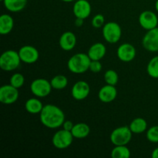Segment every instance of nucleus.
Here are the masks:
<instances>
[{
  "instance_id": "f257e3e1",
  "label": "nucleus",
  "mask_w": 158,
  "mask_h": 158,
  "mask_svg": "<svg viewBox=\"0 0 158 158\" xmlns=\"http://www.w3.org/2000/svg\"><path fill=\"white\" fill-rule=\"evenodd\" d=\"M42 124L49 129H56L63 126L65 120L63 111L57 106L47 104L43 106L40 114Z\"/></svg>"
},
{
  "instance_id": "f03ea898",
  "label": "nucleus",
  "mask_w": 158,
  "mask_h": 158,
  "mask_svg": "<svg viewBox=\"0 0 158 158\" xmlns=\"http://www.w3.org/2000/svg\"><path fill=\"white\" fill-rule=\"evenodd\" d=\"M91 60L88 54L80 52L76 53L69 58L67 67L71 73L75 74H82L89 69Z\"/></svg>"
},
{
  "instance_id": "7ed1b4c3",
  "label": "nucleus",
  "mask_w": 158,
  "mask_h": 158,
  "mask_svg": "<svg viewBox=\"0 0 158 158\" xmlns=\"http://www.w3.org/2000/svg\"><path fill=\"white\" fill-rule=\"evenodd\" d=\"M19 52L15 50H6L0 56V68L2 70L13 71L19 66L21 63Z\"/></svg>"
},
{
  "instance_id": "20e7f679",
  "label": "nucleus",
  "mask_w": 158,
  "mask_h": 158,
  "mask_svg": "<svg viewBox=\"0 0 158 158\" xmlns=\"http://www.w3.org/2000/svg\"><path fill=\"white\" fill-rule=\"evenodd\" d=\"M102 34L107 43L114 44L120 41L122 35V29L120 25L115 22L105 23L102 29Z\"/></svg>"
},
{
  "instance_id": "39448f33",
  "label": "nucleus",
  "mask_w": 158,
  "mask_h": 158,
  "mask_svg": "<svg viewBox=\"0 0 158 158\" xmlns=\"http://www.w3.org/2000/svg\"><path fill=\"white\" fill-rule=\"evenodd\" d=\"M132 131L129 127L123 126L116 128L110 134V141L115 146L127 145L132 138Z\"/></svg>"
},
{
  "instance_id": "423d86ee",
  "label": "nucleus",
  "mask_w": 158,
  "mask_h": 158,
  "mask_svg": "<svg viewBox=\"0 0 158 158\" xmlns=\"http://www.w3.org/2000/svg\"><path fill=\"white\" fill-rule=\"evenodd\" d=\"M51 83L43 78H38L34 80L30 85V90L32 94L36 97L43 98L49 95L52 91Z\"/></svg>"
},
{
  "instance_id": "0eeeda50",
  "label": "nucleus",
  "mask_w": 158,
  "mask_h": 158,
  "mask_svg": "<svg viewBox=\"0 0 158 158\" xmlns=\"http://www.w3.org/2000/svg\"><path fill=\"white\" fill-rule=\"evenodd\" d=\"M73 138L71 131L63 129L56 132L52 138V143L57 149H66L72 144Z\"/></svg>"
},
{
  "instance_id": "6e6552de",
  "label": "nucleus",
  "mask_w": 158,
  "mask_h": 158,
  "mask_svg": "<svg viewBox=\"0 0 158 158\" xmlns=\"http://www.w3.org/2000/svg\"><path fill=\"white\" fill-rule=\"evenodd\" d=\"M19 97L17 88L11 84L4 85L0 87V101L6 105H10L15 103Z\"/></svg>"
},
{
  "instance_id": "1a4fd4ad",
  "label": "nucleus",
  "mask_w": 158,
  "mask_h": 158,
  "mask_svg": "<svg viewBox=\"0 0 158 158\" xmlns=\"http://www.w3.org/2000/svg\"><path fill=\"white\" fill-rule=\"evenodd\" d=\"M19 55L21 61L23 63L32 64L38 61L39 57H40V52H39L38 49L34 46L26 45V46H23L20 48L19 50Z\"/></svg>"
},
{
  "instance_id": "9d476101",
  "label": "nucleus",
  "mask_w": 158,
  "mask_h": 158,
  "mask_svg": "<svg viewBox=\"0 0 158 158\" xmlns=\"http://www.w3.org/2000/svg\"><path fill=\"white\" fill-rule=\"evenodd\" d=\"M143 48L150 52H158V27L148 30L142 40Z\"/></svg>"
},
{
  "instance_id": "9b49d317",
  "label": "nucleus",
  "mask_w": 158,
  "mask_h": 158,
  "mask_svg": "<svg viewBox=\"0 0 158 158\" xmlns=\"http://www.w3.org/2000/svg\"><path fill=\"white\" fill-rule=\"evenodd\" d=\"M139 23L146 30L154 29L158 25L157 15L152 11H143L139 15Z\"/></svg>"
},
{
  "instance_id": "f8f14e48",
  "label": "nucleus",
  "mask_w": 158,
  "mask_h": 158,
  "mask_svg": "<svg viewBox=\"0 0 158 158\" xmlns=\"http://www.w3.org/2000/svg\"><path fill=\"white\" fill-rule=\"evenodd\" d=\"M117 55L120 61L129 63L134 60L137 55V51L132 44L123 43L117 49Z\"/></svg>"
},
{
  "instance_id": "ddd939ff",
  "label": "nucleus",
  "mask_w": 158,
  "mask_h": 158,
  "mask_svg": "<svg viewBox=\"0 0 158 158\" xmlns=\"http://www.w3.org/2000/svg\"><path fill=\"white\" fill-rule=\"evenodd\" d=\"M90 92V87L88 83L83 80L77 82L73 86L71 89V94L73 99L77 100H83L89 96Z\"/></svg>"
},
{
  "instance_id": "4468645a",
  "label": "nucleus",
  "mask_w": 158,
  "mask_h": 158,
  "mask_svg": "<svg viewBox=\"0 0 158 158\" xmlns=\"http://www.w3.org/2000/svg\"><path fill=\"white\" fill-rule=\"evenodd\" d=\"M73 12L76 18L85 19L91 14V5L87 0H77L73 5Z\"/></svg>"
},
{
  "instance_id": "2eb2a0df",
  "label": "nucleus",
  "mask_w": 158,
  "mask_h": 158,
  "mask_svg": "<svg viewBox=\"0 0 158 158\" xmlns=\"http://www.w3.org/2000/svg\"><path fill=\"white\" fill-rule=\"evenodd\" d=\"M117 97V90L115 86L106 84L99 90V100L103 103H111Z\"/></svg>"
},
{
  "instance_id": "dca6fc26",
  "label": "nucleus",
  "mask_w": 158,
  "mask_h": 158,
  "mask_svg": "<svg viewBox=\"0 0 158 158\" xmlns=\"http://www.w3.org/2000/svg\"><path fill=\"white\" fill-rule=\"evenodd\" d=\"M59 44L60 48L64 51H70L74 49L77 44V36L70 31L63 32L60 37Z\"/></svg>"
},
{
  "instance_id": "f3484780",
  "label": "nucleus",
  "mask_w": 158,
  "mask_h": 158,
  "mask_svg": "<svg viewBox=\"0 0 158 158\" xmlns=\"http://www.w3.org/2000/svg\"><path fill=\"white\" fill-rule=\"evenodd\" d=\"M106 52V48L104 44L101 43H97L89 47L87 54L91 60H100L105 56Z\"/></svg>"
},
{
  "instance_id": "a211bd4d",
  "label": "nucleus",
  "mask_w": 158,
  "mask_h": 158,
  "mask_svg": "<svg viewBox=\"0 0 158 158\" xmlns=\"http://www.w3.org/2000/svg\"><path fill=\"white\" fill-rule=\"evenodd\" d=\"M14 27V19L9 14H2L0 16V34L8 35Z\"/></svg>"
},
{
  "instance_id": "6ab92c4d",
  "label": "nucleus",
  "mask_w": 158,
  "mask_h": 158,
  "mask_svg": "<svg viewBox=\"0 0 158 158\" xmlns=\"http://www.w3.org/2000/svg\"><path fill=\"white\" fill-rule=\"evenodd\" d=\"M5 8L11 12H19L25 9L27 0H3Z\"/></svg>"
},
{
  "instance_id": "aec40b11",
  "label": "nucleus",
  "mask_w": 158,
  "mask_h": 158,
  "mask_svg": "<svg viewBox=\"0 0 158 158\" xmlns=\"http://www.w3.org/2000/svg\"><path fill=\"white\" fill-rule=\"evenodd\" d=\"M71 133L74 138L83 139L89 135L90 133V128L86 123H78L77 124H74Z\"/></svg>"
},
{
  "instance_id": "412c9836",
  "label": "nucleus",
  "mask_w": 158,
  "mask_h": 158,
  "mask_svg": "<svg viewBox=\"0 0 158 158\" xmlns=\"http://www.w3.org/2000/svg\"><path fill=\"white\" fill-rule=\"evenodd\" d=\"M43 106L42 102L38 98H30L26 100L25 103V109L31 114H40Z\"/></svg>"
},
{
  "instance_id": "4be33fe9",
  "label": "nucleus",
  "mask_w": 158,
  "mask_h": 158,
  "mask_svg": "<svg viewBox=\"0 0 158 158\" xmlns=\"http://www.w3.org/2000/svg\"><path fill=\"white\" fill-rule=\"evenodd\" d=\"M129 127L133 134H142L148 129V123L143 118L137 117L131 121Z\"/></svg>"
},
{
  "instance_id": "5701e85b",
  "label": "nucleus",
  "mask_w": 158,
  "mask_h": 158,
  "mask_svg": "<svg viewBox=\"0 0 158 158\" xmlns=\"http://www.w3.org/2000/svg\"><path fill=\"white\" fill-rule=\"evenodd\" d=\"M113 158H128L131 157V151L126 145L116 146L111 151Z\"/></svg>"
},
{
  "instance_id": "b1692460",
  "label": "nucleus",
  "mask_w": 158,
  "mask_h": 158,
  "mask_svg": "<svg viewBox=\"0 0 158 158\" xmlns=\"http://www.w3.org/2000/svg\"><path fill=\"white\" fill-rule=\"evenodd\" d=\"M50 83L52 89H63L68 85V79L63 75H56L52 77Z\"/></svg>"
},
{
  "instance_id": "393cba45",
  "label": "nucleus",
  "mask_w": 158,
  "mask_h": 158,
  "mask_svg": "<svg viewBox=\"0 0 158 158\" xmlns=\"http://www.w3.org/2000/svg\"><path fill=\"white\" fill-rule=\"evenodd\" d=\"M148 75L154 79H158V56L153 57L147 66Z\"/></svg>"
},
{
  "instance_id": "a878e982",
  "label": "nucleus",
  "mask_w": 158,
  "mask_h": 158,
  "mask_svg": "<svg viewBox=\"0 0 158 158\" xmlns=\"http://www.w3.org/2000/svg\"><path fill=\"white\" fill-rule=\"evenodd\" d=\"M104 80L106 84L116 86L119 80L118 74L114 69H108L104 73Z\"/></svg>"
},
{
  "instance_id": "bb28decb",
  "label": "nucleus",
  "mask_w": 158,
  "mask_h": 158,
  "mask_svg": "<svg viewBox=\"0 0 158 158\" xmlns=\"http://www.w3.org/2000/svg\"><path fill=\"white\" fill-rule=\"evenodd\" d=\"M25 83V77L23 74L19 73H14L12 77H10V80H9V84L12 85L14 87L17 88V89H19L22 86L24 85Z\"/></svg>"
},
{
  "instance_id": "cd10ccee",
  "label": "nucleus",
  "mask_w": 158,
  "mask_h": 158,
  "mask_svg": "<svg viewBox=\"0 0 158 158\" xmlns=\"http://www.w3.org/2000/svg\"><path fill=\"white\" fill-rule=\"evenodd\" d=\"M147 139L151 143H158V126H153L148 130Z\"/></svg>"
},
{
  "instance_id": "c85d7f7f",
  "label": "nucleus",
  "mask_w": 158,
  "mask_h": 158,
  "mask_svg": "<svg viewBox=\"0 0 158 158\" xmlns=\"http://www.w3.org/2000/svg\"><path fill=\"white\" fill-rule=\"evenodd\" d=\"M91 24L95 29L103 27L105 24V17L102 14H97L93 17Z\"/></svg>"
},
{
  "instance_id": "c756f323",
  "label": "nucleus",
  "mask_w": 158,
  "mask_h": 158,
  "mask_svg": "<svg viewBox=\"0 0 158 158\" xmlns=\"http://www.w3.org/2000/svg\"><path fill=\"white\" fill-rule=\"evenodd\" d=\"M89 69L94 73H100L102 70V64L100 60H91Z\"/></svg>"
},
{
  "instance_id": "7c9ffc66",
  "label": "nucleus",
  "mask_w": 158,
  "mask_h": 158,
  "mask_svg": "<svg viewBox=\"0 0 158 158\" xmlns=\"http://www.w3.org/2000/svg\"><path fill=\"white\" fill-rule=\"evenodd\" d=\"M73 126H74V124L73 123V122L71 121V120H65L64 123H63V129L66 130V131H72Z\"/></svg>"
},
{
  "instance_id": "2f4dec72",
  "label": "nucleus",
  "mask_w": 158,
  "mask_h": 158,
  "mask_svg": "<svg viewBox=\"0 0 158 158\" xmlns=\"http://www.w3.org/2000/svg\"><path fill=\"white\" fill-rule=\"evenodd\" d=\"M83 19L81 18H76L75 20V25L77 26V27H80V26H83Z\"/></svg>"
},
{
  "instance_id": "473e14b6",
  "label": "nucleus",
  "mask_w": 158,
  "mask_h": 158,
  "mask_svg": "<svg viewBox=\"0 0 158 158\" xmlns=\"http://www.w3.org/2000/svg\"><path fill=\"white\" fill-rule=\"evenodd\" d=\"M151 157H152V158H158V148H155L153 151L152 154H151Z\"/></svg>"
},
{
  "instance_id": "72a5a7b5",
  "label": "nucleus",
  "mask_w": 158,
  "mask_h": 158,
  "mask_svg": "<svg viewBox=\"0 0 158 158\" xmlns=\"http://www.w3.org/2000/svg\"><path fill=\"white\" fill-rule=\"evenodd\" d=\"M155 9L156 10H157V12H158V0H157L155 2Z\"/></svg>"
},
{
  "instance_id": "f704fd0d",
  "label": "nucleus",
  "mask_w": 158,
  "mask_h": 158,
  "mask_svg": "<svg viewBox=\"0 0 158 158\" xmlns=\"http://www.w3.org/2000/svg\"><path fill=\"white\" fill-rule=\"evenodd\" d=\"M61 1L64 2H73L74 0H61Z\"/></svg>"
},
{
  "instance_id": "c9c22d12",
  "label": "nucleus",
  "mask_w": 158,
  "mask_h": 158,
  "mask_svg": "<svg viewBox=\"0 0 158 158\" xmlns=\"http://www.w3.org/2000/svg\"><path fill=\"white\" fill-rule=\"evenodd\" d=\"M0 1H2V2H3V0H0Z\"/></svg>"
}]
</instances>
